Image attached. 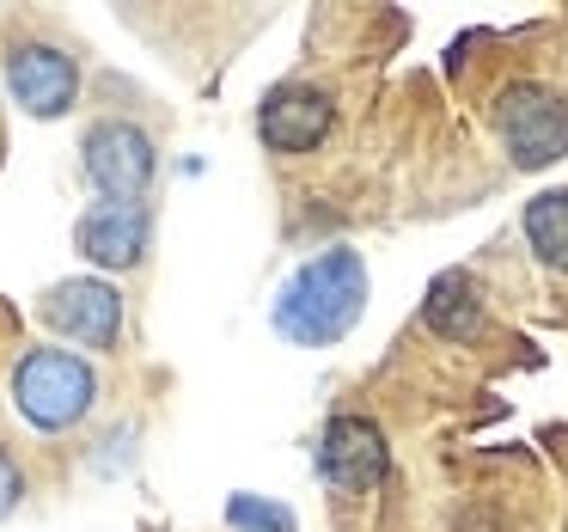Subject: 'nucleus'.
I'll use <instances>...</instances> for the list:
<instances>
[{"label":"nucleus","mask_w":568,"mask_h":532,"mask_svg":"<svg viewBox=\"0 0 568 532\" xmlns=\"http://www.w3.org/2000/svg\"><path fill=\"white\" fill-rule=\"evenodd\" d=\"M526 245L550 270H568V190H544L526 202Z\"/></svg>","instance_id":"obj_11"},{"label":"nucleus","mask_w":568,"mask_h":532,"mask_svg":"<svg viewBox=\"0 0 568 532\" xmlns=\"http://www.w3.org/2000/svg\"><path fill=\"white\" fill-rule=\"evenodd\" d=\"M422 319H428V331H440L446 343H470V337H483V324H489V307H483V288L470 282L465 270H446V275H434L428 300H422Z\"/></svg>","instance_id":"obj_10"},{"label":"nucleus","mask_w":568,"mask_h":532,"mask_svg":"<svg viewBox=\"0 0 568 532\" xmlns=\"http://www.w3.org/2000/svg\"><path fill=\"white\" fill-rule=\"evenodd\" d=\"M336 123V104L324 87H306V80H287L270 99L257 104V135L270 153H312Z\"/></svg>","instance_id":"obj_7"},{"label":"nucleus","mask_w":568,"mask_h":532,"mask_svg":"<svg viewBox=\"0 0 568 532\" xmlns=\"http://www.w3.org/2000/svg\"><path fill=\"white\" fill-rule=\"evenodd\" d=\"M99 404V373L74 349H26L13 368V410L43 434L74 429Z\"/></svg>","instance_id":"obj_2"},{"label":"nucleus","mask_w":568,"mask_h":532,"mask_svg":"<svg viewBox=\"0 0 568 532\" xmlns=\"http://www.w3.org/2000/svg\"><path fill=\"white\" fill-rule=\"evenodd\" d=\"M226 520L245 532H300V520L287 514L282 502H263V495H233L226 502Z\"/></svg>","instance_id":"obj_12"},{"label":"nucleus","mask_w":568,"mask_h":532,"mask_svg":"<svg viewBox=\"0 0 568 532\" xmlns=\"http://www.w3.org/2000/svg\"><path fill=\"white\" fill-rule=\"evenodd\" d=\"M148 239H153V214L141 202H92L74 227V245L104 270H135L148 258Z\"/></svg>","instance_id":"obj_9"},{"label":"nucleus","mask_w":568,"mask_h":532,"mask_svg":"<svg viewBox=\"0 0 568 532\" xmlns=\"http://www.w3.org/2000/svg\"><path fill=\"white\" fill-rule=\"evenodd\" d=\"M495 135H501L507 160L514 165H550L568 153V99L550 87H531V80H519V87H507L501 99H495Z\"/></svg>","instance_id":"obj_3"},{"label":"nucleus","mask_w":568,"mask_h":532,"mask_svg":"<svg viewBox=\"0 0 568 532\" xmlns=\"http://www.w3.org/2000/svg\"><path fill=\"white\" fill-rule=\"evenodd\" d=\"M7 92L26 117H62L80 99V62L55 43H13L7 50Z\"/></svg>","instance_id":"obj_6"},{"label":"nucleus","mask_w":568,"mask_h":532,"mask_svg":"<svg viewBox=\"0 0 568 532\" xmlns=\"http://www.w3.org/2000/svg\"><path fill=\"white\" fill-rule=\"evenodd\" d=\"M43 324L62 331L68 343L87 349H111L123 337V294L111 282H92V275H74V282H55L50 294L38 300Z\"/></svg>","instance_id":"obj_5"},{"label":"nucleus","mask_w":568,"mask_h":532,"mask_svg":"<svg viewBox=\"0 0 568 532\" xmlns=\"http://www.w3.org/2000/svg\"><path fill=\"white\" fill-rule=\"evenodd\" d=\"M80 165L104 190V202H141L160 172V153H153L148 129H135L129 117H104L80 135Z\"/></svg>","instance_id":"obj_4"},{"label":"nucleus","mask_w":568,"mask_h":532,"mask_svg":"<svg viewBox=\"0 0 568 532\" xmlns=\"http://www.w3.org/2000/svg\"><path fill=\"white\" fill-rule=\"evenodd\" d=\"M318 478L331 490L355 495V490H373L385 478V434L373 429L367 416H331L318 434V453H312Z\"/></svg>","instance_id":"obj_8"},{"label":"nucleus","mask_w":568,"mask_h":532,"mask_svg":"<svg viewBox=\"0 0 568 532\" xmlns=\"http://www.w3.org/2000/svg\"><path fill=\"white\" fill-rule=\"evenodd\" d=\"M19 495H26V478H19V465H13V459L0 453V520H7V514L19 508Z\"/></svg>","instance_id":"obj_13"},{"label":"nucleus","mask_w":568,"mask_h":532,"mask_svg":"<svg viewBox=\"0 0 568 532\" xmlns=\"http://www.w3.org/2000/svg\"><path fill=\"white\" fill-rule=\"evenodd\" d=\"M361 307H367V263H361L355 245H331L287 275L270 319L287 343L324 349V343H343L355 331Z\"/></svg>","instance_id":"obj_1"}]
</instances>
